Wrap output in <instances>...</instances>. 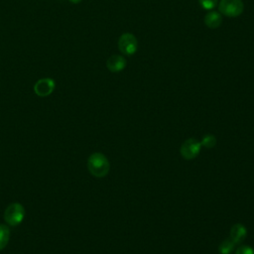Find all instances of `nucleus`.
Here are the masks:
<instances>
[{
  "instance_id": "nucleus-1",
  "label": "nucleus",
  "mask_w": 254,
  "mask_h": 254,
  "mask_svg": "<svg viewBox=\"0 0 254 254\" xmlns=\"http://www.w3.org/2000/svg\"><path fill=\"white\" fill-rule=\"evenodd\" d=\"M109 162L101 153H93L88 157L87 168L90 174L96 178H103L109 172Z\"/></svg>"
},
{
  "instance_id": "nucleus-2",
  "label": "nucleus",
  "mask_w": 254,
  "mask_h": 254,
  "mask_svg": "<svg viewBox=\"0 0 254 254\" xmlns=\"http://www.w3.org/2000/svg\"><path fill=\"white\" fill-rule=\"evenodd\" d=\"M25 217V208L19 202L9 204L4 212V219L10 226H18Z\"/></svg>"
},
{
  "instance_id": "nucleus-3",
  "label": "nucleus",
  "mask_w": 254,
  "mask_h": 254,
  "mask_svg": "<svg viewBox=\"0 0 254 254\" xmlns=\"http://www.w3.org/2000/svg\"><path fill=\"white\" fill-rule=\"evenodd\" d=\"M219 13L229 17H238L244 10V4L242 0H220L218 4Z\"/></svg>"
},
{
  "instance_id": "nucleus-4",
  "label": "nucleus",
  "mask_w": 254,
  "mask_h": 254,
  "mask_svg": "<svg viewBox=\"0 0 254 254\" xmlns=\"http://www.w3.org/2000/svg\"><path fill=\"white\" fill-rule=\"evenodd\" d=\"M118 49L124 56H132L138 50L137 38L131 33H124L118 40Z\"/></svg>"
},
{
  "instance_id": "nucleus-5",
  "label": "nucleus",
  "mask_w": 254,
  "mask_h": 254,
  "mask_svg": "<svg viewBox=\"0 0 254 254\" xmlns=\"http://www.w3.org/2000/svg\"><path fill=\"white\" fill-rule=\"evenodd\" d=\"M56 87V82L51 77H44L34 84V91L40 97H46L53 93Z\"/></svg>"
},
{
  "instance_id": "nucleus-6",
  "label": "nucleus",
  "mask_w": 254,
  "mask_h": 254,
  "mask_svg": "<svg viewBox=\"0 0 254 254\" xmlns=\"http://www.w3.org/2000/svg\"><path fill=\"white\" fill-rule=\"evenodd\" d=\"M200 148L201 144L198 141L193 138H190L183 143L181 147V154L185 159L190 160L195 158L199 154Z\"/></svg>"
},
{
  "instance_id": "nucleus-7",
  "label": "nucleus",
  "mask_w": 254,
  "mask_h": 254,
  "mask_svg": "<svg viewBox=\"0 0 254 254\" xmlns=\"http://www.w3.org/2000/svg\"><path fill=\"white\" fill-rule=\"evenodd\" d=\"M126 59L120 55H112L106 61V66L111 72H120L126 67Z\"/></svg>"
},
{
  "instance_id": "nucleus-8",
  "label": "nucleus",
  "mask_w": 254,
  "mask_h": 254,
  "mask_svg": "<svg viewBox=\"0 0 254 254\" xmlns=\"http://www.w3.org/2000/svg\"><path fill=\"white\" fill-rule=\"evenodd\" d=\"M246 234H247V230L244 227V225L237 223L231 227L229 239L236 245V244L241 243L245 239Z\"/></svg>"
},
{
  "instance_id": "nucleus-9",
  "label": "nucleus",
  "mask_w": 254,
  "mask_h": 254,
  "mask_svg": "<svg viewBox=\"0 0 254 254\" xmlns=\"http://www.w3.org/2000/svg\"><path fill=\"white\" fill-rule=\"evenodd\" d=\"M204 24L210 29H216L222 24V16L217 11H209L204 16Z\"/></svg>"
},
{
  "instance_id": "nucleus-10",
  "label": "nucleus",
  "mask_w": 254,
  "mask_h": 254,
  "mask_svg": "<svg viewBox=\"0 0 254 254\" xmlns=\"http://www.w3.org/2000/svg\"><path fill=\"white\" fill-rule=\"evenodd\" d=\"M10 239V230L7 225L0 224V251L3 250Z\"/></svg>"
},
{
  "instance_id": "nucleus-11",
  "label": "nucleus",
  "mask_w": 254,
  "mask_h": 254,
  "mask_svg": "<svg viewBox=\"0 0 254 254\" xmlns=\"http://www.w3.org/2000/svg\"><path fill=\"white\" fill-rule=\"evenodd\" d=\"M235 244L228 238L221 242V244L218 247V251L220 254H230L233 251Z\"/></svg>"
},
{
  "instance_id": "nucleus-12",
  "label": "nucleus",
  "mask_w": 254,
  "mask_h": 254,
  "mask_svg": "<svg viewBox=\"0 0 254 254\" xmlns=\"http://www.w3.org/2000/svg\"><path fill=\"white\" fill-rule=\"evenodd\" d=\"M200 144L202 146H204L205 148H213L215 146V144H216V139H215V137L213 135L207 134V135H205L202 138Z\"/></svg>"
},
{
  "instance_id": "nucleus-13",
  "label": "nucleus",
  "mask_w": 254,
  "mask_h": 254,
  "mask_svg": "<svg viewBox=\"0 0 254 254\" xmlns=\"http://www.w3.org/2000/svg\"><path fill=\"white\" fill-rule=\"evenodd\" d=\"M199 5L205 10H212L216 7L218 0H198Z\"/></svg>"
},
{
  "instance_id": "nucleus-14",
  "label": "nucleus",
  "mask_w": 254,
  "mask_h": 254,
  "mask_svg": "<svg viewBox=\"0 0 254 254\" xmlns=\"http://www.w3.org/2000/svg\"><path fill=\"white\" fill-rule=\"evenodd\" d=\"M235 254H254V249L248 245H242L236 250Z\"/></svg>"
},
{
  "instance_id": "nucleus-15",
  "label": "nucleus",
  "mask_w": 254,
  "mask_h": 254,
  "mask_svg": "<svg viewBox=\"0 0 254 254\" xmlns=\"http://www.w3.org/2000/svg\"><path fill=\"white\" fill-rule=\"evenodd\" d=\"M69 2H71V3H73V4H77V3H79V2H81L82 0H68Z\"/></svg>"
}]
</instances>
